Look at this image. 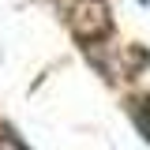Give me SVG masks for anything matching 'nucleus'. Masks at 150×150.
Returning a JSON list of instances; mask_svg holds the SVG:
<instances>
[{
    "mask_svg": "<svg viewBox=\"0 0 150 150\" xmlns=\"http://www.w3.org/2000/svg\"><path fill=\"white\" fill-rule=\"evenodd\" d=\"M71 30L83 41H98L109 34V8L101 0H79L71 11Z\"/></svg>",
    "mask_w": 150,
    "mask_h": 150,
    "instance_id": "f257e3e1",
    "label": "nucleus"
}]
</instances>
